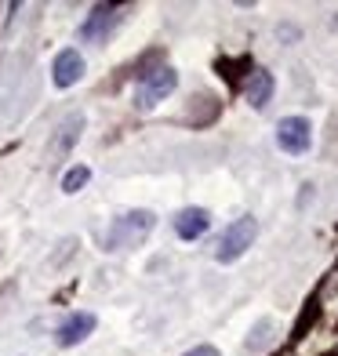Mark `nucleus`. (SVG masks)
Returning a JSON list of instances; mask_svg holds the SVG:
<instances>
[{
  "label": "nucleus",
  "mask_w": 338,
  "mask_h": 356,
  "mask_svg": "<svg viewBox=\"0 0 338 356\" xmlns=\"http://www.w3.org/2000/svg\"><path fill=\"white\" fill-rule=\"evenodd\" d=\"M117 22H120V8H95L91 19L80 26V37H84V40H106L109 29Z\"/></svg>",
  "instance_id": "obj_8"
},
{
  "label": "nucleus",
  "mask_w": 338,
  "mask_h": 356,
  "mask_svg": "<svg viewBox=\"0 0 338 356\" xmlns=\"http://www.w3.org/2000/svg\"><path fill=\"white\" fill-rule=\"evenodd\" d=\"M95 331V316L91 313H70L66 320L58 323V331H55V342L62 349H70V346H80L84 338Z\"/></svg>",
  "instance_id": "obj_6"
},
{
  "label": "nucleus",
  "mask_w": 338,
  "mask_h": 356,
  "mask_svg": "<svg viewBox=\"0 0 338 356\" xmlns=\"http://www.w3.org/2000/svg\"><path fill=\"white\" fill-rule=\"evenodd\" d=\"M80 127H84V117L80 113H73V117L58 127V138H55V153H62V149H70V145L77 142V135H80Z\"/></svg>",
  "instance_id": "obj_10"
},
{
  "label": "nucleus",
  "mask_w": 338,
  "mask_h": 356,
  "mask_svg": "<svg viewBox=\"0 0 338 356\" xmlns=\"http://www.w3.org/2000/svg\"><path fill=\"white\" fill-rule=\"evenodd\" d=\"M175 84H179V73L175 70H153L138 80V88H135V106L138 109H153L156 102H164L168 95L175 91Z\"/></svg>",
  "instance_id": "obj_3"
},
{
  "label": "nucleus",
  "mask_w": 338,
  "mask_h": 356,
  "mask_svg": "<svg viewBox=\"0 0 338 356\" xmlns=\"http://www.w3.org/2000/svg\"><path fill=\"white\" fill-rule=\"evenodd\" d=\"M277 145L284 153H291V156H302V153H309V145H313V127L305 117H284L277 124Z\"/></svg>",
  "instance_id": "obj_4"
},
{
  "label": "nucleus",
  "mask_w": 338,
  "mask_h": 356,
  "mask_svg": "<svg viewBox=\"0 0 338 356\" xmlns=\"http://www.w3.org/2000/svg\"><path fill=\"white\" fill-rule=\"evenodd\" d=\"M207 225H211V215L204 211V207H182L179 215H175V233L182 240H197L207 233Z\"/></svg>",
  "instance_id": "obj_7"
},
{
  "label": "nucleus",
  "mask_w": 338,
  "mask_h": 356,
  "mask_svg": "<svg viewBox=\"0 0 338 356\" xmlns=\"http://www.w3.org/2000/svg\"><path fill=\"white\" fill-rule=\"evenodd\" d=\"M80 76H84V58H80L77 47L58 51L55 62H51V80H55V88H73Z\"/></svg>",
  "instance_id": "obj_5"
},
{
  "label": "nucleus",
  "mask_w": 338,
  "mask_h": 356,
  "mask_svg": "<svg viewBox=\"0 0 338 356\" xmlns=\"http://www.w3.org/2000/svg\"><path fill=\"white\" fill-rule=\"evenodd\" d=\"M88 178H91V168L77 164V168L66 171V178H62V189H66V193H80V189L88 186Z\"/></svg>",
  "instance_id": "obj_11"
},
{
  "label": "nucleus",
  "mask_w": 338,
  "mask_h": 356,
  "mask_svg": "<svg viewBox=\"0 0 338 356\" xmlns=\"http://www.w3.org/2000/svg\"><path fill=\"white\" fill-rule=\"evenodd\" d=\"M153 229V215L150 211H131V215H120L117 222L109 225L106 233V248L109 251H120V248H135L142 236Z\"/></svg>",
  "instance_id": "obj_2"
},
{
  "label": "nucleus",
  "mask_w": 338,
  "mask_h": 356,
  "mask_svg": "<svg viewBox=\"0 0 338 356\" xmlns=\"http://www.w3.org/2000/svg\"><path fill=\"white\" fill-rule=\"evenodd\" d=\"M182 356H218V349H215V346H197V349H189V353H182Z\"/></svg>",
  "instance_id": "obj_12"
},
{
  "label": "nucleus",
  "mask_w": 338,
  "mask_h": 356,
  "mask_svg": "<svg viewBox=\"0 0 338 356\" xmlns=\"http://www.w3.org/2000/svg\"><path fill=\"white\" fill-rule=\"evenodd\" d=\"M255 236H259V222H255L251 215L236 218L233 225H225V233L218 236L215 258H218V262H236V258L251 248V240H255Z\"/></svg>",
  "instance_id": "obj_1"
},
{
  "label": "nucleus",
  "mask_w": 338,
  "mask_h": 356,
  "mask_svg": "<svg viewBox=\"0 0 338 356\" xmlns=\"http://www.w3.org/2000/svg\"><path fill=\"white\" fill-rule=\"evenodd\" d=\"M273 99V73L259 70V73H251V84H248V102L255 109H266V102Z\"/></svg>",
  "instance_id": "obj_9"
}]
</instances>
